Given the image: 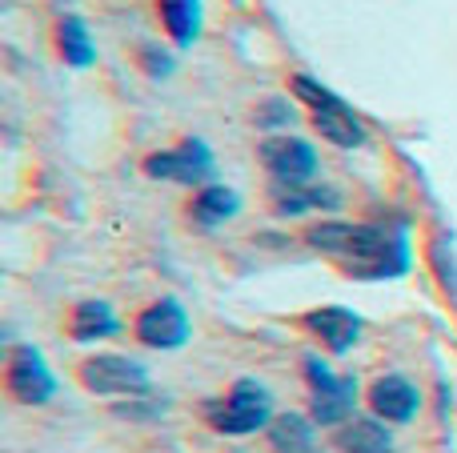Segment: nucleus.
Returning a JSON list of instances; mask_svg holds the SVG:
<instances>
[{
	"instance_id": "obj_1",
	"label": "nucleus",
	"mask_w": 457,
	"mask_h": 453,
	"mask_svg": "<svg viewBox=\"0 0 457 453\" xmlns=\"http://www.w3.org/2000/svg\"><path fill=\"white\" fill-rule=\"evenodd\" d=\"M305 241L321 253L345 257V273L365 281L402 277L410 269V249L402 233L378 229V225H345V221H321L305 233Z\"/></svg>"
},
{
	"instance_id": "obj_2",
	"label": "nucleus",
	"mask_w": 457,
	"mask_h": 453,
	"mask_svg": "<svg viewBox=\"0 0 457 453\" xmlns=\"http://www.w3.org/2000/svg\"><path fill=\"white\" fill-rule=\"evenodd\" d=\"M209 422L228 438L257 433L265 425H273V398H269V390L261 382H237L225 401L209 406Z\"/></svg>"
},
{
	"instance_id": "obj_3",
	"label": "nucleus",
	"mask_w": 457,
	"mask_h": 453,
	"mask_svg": "<svg viewBox=\"0 0 457 453\" xmlns=\"http://www.w3.org/2000/svg\"><path fill=\"white\" fill-rule=\"evenodd\" d=\"M80 382L85 390L101 393V398H145L153 390V377L141 361L117 358V353H101L80 366Z\"/></svg>"
},
{
	"instance_id": "obj_4",
	"label": "nucleus",
	"mask_w": 457,
	"mask_h": 453,
	"mask_svg": "<svg viewBox=\"0 0 457 453\" xmlns=\"http://www.w3.org/2000/svg\"><path fill=\"white\" fill-rule=\"evenodd\" d=\"M261 161H265L273 185H281V189H301L317 173V149L289 133L261 141Z\"/></svg>"
},
{
	"instance_id": "obj_5",
	"label": "nucleus",
	"mask_w": 457,
	"mask_h": 453,
	"mask_svg": "<svg viewBox=\"0 0 457 453\" xmlns=\"http://www.w3.org/2000/svg\"><path fill=\"white\" fill-rule=\"evenodd\" d=\"M305 377L313 385V422L321 425H345L357 406V377H337L325 361H309Z\"/></svg>"
},
{
	"instance_id": "obj_6",
	"label": "nucleus",
	"mask_w": 457,
	"mask_h": 453,
	"mask_svg": "<svg viewBox=\"0 0 457 453\" xmlns=\"http://www.w3.org/2000/svg\"><path fill=\"white\" fill-rule=\"evenodd\" d=\"M145 169H149V177H165L177 185H201L213 173V152L205 149V141H185L169 152H153Z\"/></svg>"
},
{
	"instance_id": "obj_7",
	"label": "nucleus",
	"mask_w": 457,
	"mask_h": 453,
	"mask_svg": "<svg viewBox=\"0 0 457 453\" xmlns=\"http://www.w3.org/2000/svg\"><path fill=\"white\" fill-rule=\"evenodd\" d=\"M8 393L24 406H45L56 393V377L48 374L45 358L37 350H16L12 361H8Z\"/></svg>"
},
{
	"instance_id": "obj_8",
	"label": "nucleus",
	"mask_w": 457,
	"mask_h": 453,
	"mask_svg": "<svg viewBox=\"0 0 457 453\" xmlns=\"http://www.w3.org/2000/svg\"><path fill=\"white\" fill-rule=\"evenodd\" d=\"M137 337H141L149 350H181V345L189 342V317H185V309L173 297H165V301L149 305V309L137 317Z\"/></svg>"
},
{
	"instance_id": "obj_9",
	"label": "nucleus",
	"mask_w": 457,
	"mask_h": 453,
	"mask_svg": "<svg viewBox=\"0 0 457 453\" xmlns=\"http://www.w3.org/2000/svg\"><path fill=\"white\" fill-rule=\"evenodd\" d=\"M370 406H373V417H381V422L405 425V422H413V414H418L421 393H418V385H413L410 377L386 374V377H378V382H373Z\"/></svg>"
},
{
	"instance_id": "obj_10",
	"label": "nucleus",
	"mask_w": 457,
	"mask_h": 453,
	"mask_svg": "<svg viewBox=\"0 0 457 453\" xmlns=\"http://www.w3.org/2000/svg\"><path fill=\"white\" fill-rule=\"evenodd\" d=\"M305 325L313 329V334L321 337L333 353L353 350V342L361 337V317H357L353 309H345V305H325V309H313L305 317Z\"/></svg>"
},
{
	"instance_id": "obj_11",
	"label": "nucleus",
	"mask_w": 457,
	"mask_h": 453,
	"mask_svg": "<svg viewBox=\"0 0 457 453\" xmlns=\"http://www.w3.org/2000/svg\"><path fill=\"white\" fill-rule=\"evenodd\" d=\"M337 446L345 453H394V438L381 417H349L337 430Z\"/></svg>"
},
{
	"instance_id": "obj_12",
	"label": "nucleus",
	"mask_w": 457,
	"mask_h": 453,
	"mask_svg": "<svg viewBox=\"0 0 457 453\" xmlns=\"http://www.w3.org/2000/svg\"><path fill=\"white\" fill-rule=\"evenodd\" d=\"M341 197L337 189H321V185H301V189H281L273 185V209L281 217H301V213H317V209H337Z\"/></svg>"
},
{
	"instance_id": "obj_13",
	"label": "nucleus",
	"mask_w": 457,
	"mask_h": 453,
	"mask_svg": "<svg viewBox=\"0 0 457 453\" xmlns=\"http://www.w3.org/2000/svg\"><path fill=\"white\" fill-rule=\"evenodd\" d=\"M120 334V317L112 313L109 301H80L72 309V337L77 342H104V337Z\"/></svg>"
},
{
	"instance_id": "obj_14",
	"label": "nucleus",
	"mask_w": 457,
	"mask_h": 453,
	"mask_svg": "<svg viewBox=\"0 0 457 453\" xmlns=\"http://www.w3.org/2000/svg\"><path fill=\"white\" fill-rule=\"evenodd\" d=\"M237 209H241V197H237L233 189H225V185H209V189H201L197 197H193L189 217L197 225H205V229H213V225H225L228 217H237Z\"/></svg>"
},
{
	"instance_id": "obj_15",
	"label": "nucleus",
	"mask_w": 457,
	"mask_h": 453,
	"mask_svg": "<svg viewBox=\"0 0 457 453\" xmlns=\"http://www.w3.org/2000/svg\"><path fill=\"white\" fill-rule=\"evenodd\" d=\"M313 125H317V133H321L325 141L341 144V149H357V144H365V125L345 109V104L325 109V112H313Z\"/></svg>"
},
{
	"instance_id": "obj_16",
	"label": "nucleus",
	"mask_w": 457,
	"mask_h": 453,
	"mask_svg": "<svg viewBox=\"0 0 457 453\" xmlns=\"http://www.w3.org/2000/svg\"><path fill=\"white\" fill-rule=\"evenodd\" d=\"M161 21L177 45H193L201 37V0H161Z\"/></svg>"
},
{
	"instance_id": "obj_17",
	"label": "nucleus",
	"mask_w": 457,
	"mask_h": 453,
	"mask_svg": "<svg viewBox=\"0 0 457 453\" xmlns=\"http://www.w3.org/2000/svg\"><path fill=\"white\" fill-rule=\"evenodd\" d=\"M56 40H61V56L72 64V69H88L96 61V45L88 37V24L80 16H64L61 29H56Z\"/></svg>"
},
{
	"instance_id": "obj_18",
	"label": "nucleus",
	"mask_w": 457,
	"mask_h": 453,
	"mask_svg": "<svg viewBox=\"0 0 457 453\" xmlns=\"http://www.w3.org/2000/svg\"><path fill=\"white\" fill-rule=\"evenodd\" d=\"M269 441L277 453H309L313 449V422L301 414H281L269 425Z\"/></svg>"
},
{
	"instance_id": "obj_19",
	"label": "nucleus",
	"mask_w": 457,
	"mask_h": 453,
	"mask_svg": "<svg viewBox=\"0 0 457 453\" xmlns=\"http://www.w3.org/2000/svg\"><path fill=\"white\" fill-rule=\"evenodd\" d=\"M293 93H297V101H305L313 112H325V109H337L341 96L329 93L325 85H317L313 77H293Z\"/></svg>"
},
{
	"instance_id": "obj_20",
	"label": "nucleus",
	"mask_w": 457,
	"mask_h": 453,
	"mask_svg": "<svg viewBox=\"0 0 457 453\" xmlns=\"http://www.w3.org/2000/svg\"><path fill=\"white\" fill-rule=\"evenodd\" d=\"M293 125V109L285 101H265V109H257V128L265 133H277V128Z\"/></svg>"
}]
</instances>
